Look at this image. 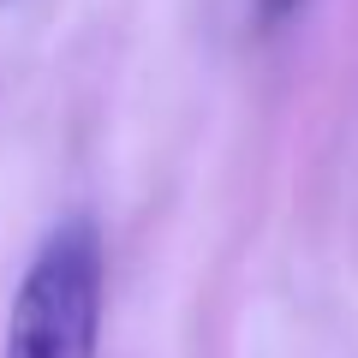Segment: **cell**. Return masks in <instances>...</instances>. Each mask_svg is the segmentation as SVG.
<instances>
[{"label":"cell","mask_w":358,"mask_h":358,"mask_svg":"<svg viewBox=\"0 0 358 358\" xmlns=\"http://www.w3.org/2000/svg\"><path fill=\"white\" fill-rule=\"evenodd\" d=\"M108 263L84 215L60 221L30 257L6 317V358H96Z\"/></svg>","instance_id":"obj_1"},{"label":"cell","mask_w":358,"mask_h":358,"mask_svg":"<svg viewBox=\"0 0 358 358\" xmlns=\"http://www.w3.org/2000/svg\"><path fill=\"white\" fill-rule=\"evenodd\" d=\"M293 6H299V0H257V13H263L268 24H275V18H287V13H293Z\"/></svg>","instance_id":"obj_2"}]
</instances>
